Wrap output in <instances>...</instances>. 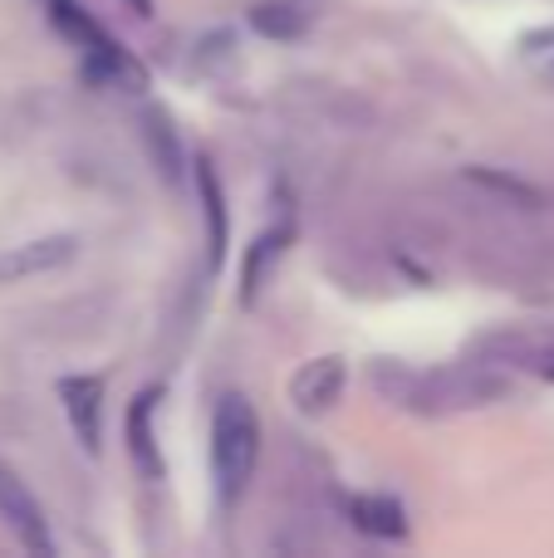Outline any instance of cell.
<instances>
[{
  "mask_svg": "<svg viewBox=\"0 0 554 558\" xmlns=\"http://www.w3.org/2000/svg\"><path fill=\"white\" fill-rule=\"evenodd\" d=\"M261 461V422L255 407L241 392H226L212 412V481H216V500L236 505L245 495Z\"/></svg>",
  "mask_w": 554,
  "mask_h": 558,
  "instance_id": "cell-1",
  "label": "cell"
},
{
  "mask_svg": "<svg viewBox=\"0 0 554 558\" xmlns=\"http://www.w3.org/2000/svg\"><path fill=\"white\" fill-rule=\"evenodd\" d=\"M0 520H5V530L20 539V549L45 554V558L55 554V534H49V520H45V510H39L35 490H29L5 461H0Z\"/></svg>",
  "mask_w": 554,
  "mask_h": 558,
  "instance_id": "cell-2",
  "label": "cell"
},
{
  "mask_svg": "<svg viewBox=\"0 0 554 558\" xmlns=\"http://www.w3.org/2000/svg\"><path fill=\"white\" fill-rule=\"evenodd\" d=\"M79 255L74 235H39V241H20L0 251V284H15V279H35L49 270H64Z\"/></svg>",
  "mask_w": 554,
  "mask_h": 558,
  "instance_id": "cell-3",
  "label": "cell"
},
{
  "mask_svg": "<svg viewBox=\"0 0 554 558\" xmlns=\"http://www.w3.org/2000/svg\"><path fill=\"white\" fill-rule=\"evenodd\" d=\"M344 383H349V363H344L339 353L310 357V363L290 377V402L300 407V412H329L344 397Z\"/></svg>",
  "mask_w": 554,
  "mask_h": 558,
  "instance_id": "cell-4",
  "label": "cell"
},
{
  "mask_svg": "<svg viewBox=\"0 0 554 558\" xmlns=\"http://www.w3.org/2000/svg\"><path fill=\"white\" fill-rule=\"evenodd\" d=\"M59 397H64L69 426L84 441V451H98V436H104V383L98 377H64Z\"/></svg>",
  "mask_w": 554,
  "mask_h": 558,
  "instance_id": "cell-5",
  "label": "cell"
},
{
  "mask_svg": "<svg viewBox=\"0 0 554 558\" xmlns=\"http://www.w3.org/2000/svg\"><path fill=\"white\" fill-rule=\"evenodd\" d=\"M128 451H133L143 475H162V456H157L153 441V392H143L133 402V412H128Z\"/></svg>",
  "mask_w": 554,
  "mask_h": 558,
  "instance_id": "cell-6",
  "label": "cell"
},
{
  "mask_svg": "<svg viewBox=\"0 0 554 558\" xmlns=\"http://www.w3.org/2000/svg\"><path fill=\"white\" fill-rule=\"evenodd\" d=\"M353 520H359L369 534H378V539H402V534H408L402 505L388 500V495H363V500H353Z\"/></svg>",
  "mask_w": 554,
  "mask_h": 558,
  "instance_id": "cell-7",
  "label": "cell"
},
{
  "mask_svg": "<svg viewBox=\"0 0 554 558\" xmlns=\"http://www.w3.org/2000/svg\"><path fill=\"white\" fill-rule=\"evenodd\" d=\"M196 186L206 196V221H212V265L226 260V202H221V182L206 162H196Z\"/></svg>",
  "mask_w": 554,
  "mask_h": 558,
  "instance_id": "cell-8",
  "label": "cell"
},
{
  "mask_svg": "<svg viewBox=\"0 0 554 558\" xmlns=\"http://www.w3.org/2000/svg\"><path fill=\"white\" fill-rule=\"evenodd\" d=\"M255 29H261V35H275V39H294L304 29V10H294V5H261L255 10Z\"/></svg>",
  "mask_w": 554,
  "mask_h": 558,
  "instance_id": "cell-9",
  "label": "cell"
},
{
  "mask_svg": "<svg viewBox=\"0 0 554 558\" xmlns=\"http://www.w3.org/2000/svg\"><path fill=\"white\" fill-rule=\"evenodd\" d=\"M285 235H290V231H270V235H261V241H255V251L245 255V299H255V294H261L265 260L285 251Z\"/></svg>",
  "mask_w": 554,
  "mask_h": 558,
  "instance_id": "cell-10",
  "label": "cell"
},
{
  "mask_svg": "<svg viewBox=\"0 0 554 558\" xmlns=\"http://www.w3.org/2000/svg\"><path fill=\"white\" fill-rule=\"evenodd\" d=\"M133 5H137V15H147V0H133Z\"/></svg>",
  "mask_w": 554,
  "mask_h": 558,
  "instance_id": "cell-11",
  "label": "cell"
},
{
  "mask_svg": "<svg viewBox=\"0 0 554 558\" xmlns=\"http://www.w3.org/2000/svg\"><path fill=\"white\" fill-rule=\"evenodd\" d=\"M550 78H554V64H550Z\"/></svg>",
  "mask_w": 554,
  "mask_h": 558,
  "instance_id": "cell-12",
  "label": "cell"
}]
</instances>
